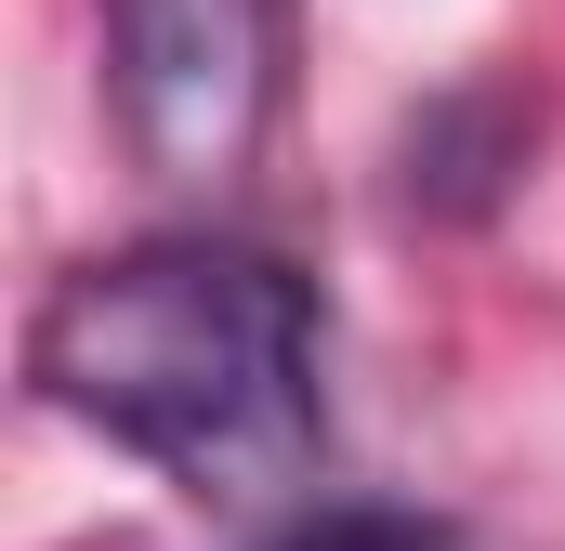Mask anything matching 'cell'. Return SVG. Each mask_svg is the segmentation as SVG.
Segmentation results:
<instances>
[{
    "label": "cell",
    "mask_w": 565,
    "mask_h": 551,
    "mask_svg": "<svg viewBox=\"0 0 565 551\" xmlns=\"http://www.w3.org/2000/svg\"><path fill=\"white\" fill-rule=\"evenodd\" d=\"M26 381L40 408L93 420L106 446H132L145 473H171L211 512L289 499L329 446L316 289L277 250L211 237V224L53 276V302L26 315Z\"/></svg>",
    "instance_id": "cell-1"
},
{
    "label": "cell",
    "mask_w": 565,
    "mask_h": 551,
    "mask_svg": "<svg viewBox=\"0 0 565 551\" xmlns=\"http://www.w3.org/2000/svg\"><path fill=\"white\" fill-rule=\"evenodd\" d=\"M106 79L158 184H237L277 106V0H106Z\"/></svg>",
    "instance_id": "cell-2"
},
{
    "label": "cell",
    "mask_w": 565,
    "mask_h": 551,
    "mask_svg": "<svg viewBox=\"0 0 565 551\" xmlns=\"http://www.w3.org/2000/svg\"><path fill=\"white\" fill-rule=\"evenodd\" d=\"M500 171H526V106H500V93H460V106H434L422 132H408V184L422 197H500Z\"/></svg>",
    "instance_id": "cell-3"
},
{
    "label": "cell",
    "mask_w": 565,
    "mask_h": 551,
    "mask_svg": "<svg viewBox=\"0 0 565 551\" xmlns=\"http://www.w3.org/2000/svg\"><path fill=\"white\" fill-rule=\"evenodd\" d=\"M264 551H460V526L447 512H408V499H329V512L277 526Z\"/></svg>",
    "instance_id": "cell-4"
}]
</instances>
